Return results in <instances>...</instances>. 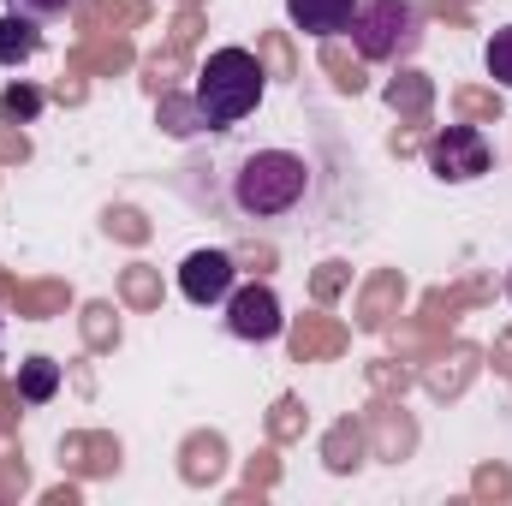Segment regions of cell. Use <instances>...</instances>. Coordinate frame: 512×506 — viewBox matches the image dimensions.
Returning <instances> with one entry per match:
<instances>
[{"label": "cell", "mask_w": 512, "mask_h": 506, "mask_svg": "<svg viewBox=\"0 0 512 506\" xmlns=\"http://www.w3.org/2000/svg\"><path fill=\"white\" fill-rule=\"evenodd\" d=\"M483 66H489V78H495V84H507V90H512V24L489 36V48H483Z\"/></svg>", "instance_id": "obj_10"}, {"label": "cell", "mask_w": 512, "mask_h": 506, "mask_svg": "<svg viewBox=\"0 0 512 506\" xmlns=\"http://www.w3.org/2000/svg\"><path fill=\"white\" fill-rule=\"evenodd\" d=\"M227 197L245 221H286L310 197V161L292 149H251V155H239Z\"/></svg>", "instance_id": "obj_1"}, {"label": "cell", "mask_w": 512, "mask_h": 506, "mask_svg": "<svg viewBox=\"0 0 512 506\" xmlns=\"http://www.w3.org/2000/svg\"><path fill=\"white\" fill-rule=\"evenodd\" d=\"M78 0H6V12H24V18H60L72 12Z\"/></svg>", "instance_id": "obj_12"}, {"label": "cell", "mask_w": 512, "mask_h": 506, "mask_svg": "<svg viewBox=\"0 0 512 506\" xmlns=\"http://www.w3.org/2000/svg\"><path fill=\"white\" fill-rule=\"evenodd\" d=\"M233 286H239V262L227 251H191L179 262V292H185V304H197V310L227 304Z\"/></svg>", "instance_id": "obj_6"}, {"label": "cell", "mask_w": 512, "mask_h": 506, "mask_svg": "<svg viewBox=\"0 0 512 506\" xmlns=\"http://www.w3.org/2000/svg\"><path fill=\"white\" fill-rule=\"evenodd\" d=\"M262 60L251 48H215L203 66H197V84H191V108H197V126L209 131H227L239 120H251L262 108Z\"/></svg>", "instance_id": "obj_2"}, {"label": "cell", "mask_w": 512, "mask_h": 506, "mask_svg": "<svg viewBox=\"0 0 512 506\" xmlns=\"http://www.w3.org/2000/svg\"><path fill=\"white\" fill-rule=\"evenodd\" d=\"M507 298H512V274H507Z\"/></svg>", "instance_id": "obj_13"}, {"label": "cell", "mask_w": 512, "mask_h": 506, "mask_svg": "<svg viewBox=\"0 0 512 506\" xmlns=\"http://www.w3.org/2000/svg\"><path fill=\"white\" fill-rule=\"evenodd\" d=\"M36 114H42V96H36V90H18V84H12V90L0 96V120L24 126V120H36Z\"/></svg>", "instance_id": "obj_11"}, {"label": "cell", "mask_w": 512, "mask_h": 506, "mask_svg": "<svg viewBox=\"0 0 512 506\" xmlns=\"http://www.w3.org/2000/svg\"><path fill=\"white\" fill-rule=\"evenodd\" d=\"M489 161H495V149H489V137H483L477 126H447V131L429 137V173L447 179V185H471V179H483Z\"/></svg>", "instance_id": "obj_4"}, {"label": "cell", "mask_w": 512, "mask_h": 506, "mask_svg": "<svg viewBox=\"0 0 512 506\" xmlns=\"http://www.w3.org/2000/svg\"><path fill=\"white\" fill-rule=\"evenodd\" d=\"M36 54H42V30H36V18L6 12V18H0V66L18 72V66H30Z\"/></svg>", "instance_id": "obj_8"}, {"label": "cell", "mask_w": 512, "mask_h": 506, "mask_svg": "<svg viewBox=\"0 0 512 506\" xmlns=\"http://www.w3.org/2000/svg\"><path fill=\"white\" fill-rule=\"evenodd\" d=\"M352 12H358V0H286L292 30H304V36H346Z\"/></svg>", "instance_id": "obj_7"}, {"label": "cell", "mask_w": 512, "mask_h": 506, "mask_svg": "<svg viewBox=\"0 0 512 506\" xmlns=\"http://www.w3.org/2000/svg\"><path fill=\"white\" fill-rule=\"evenodd\" d=\"M280 328H286V310H280V298H274V286H233L227 292V334L233 340H245V346H268V340H280Z\"/></svg>", "instance_id": "obj_5"}, {"label": "cell", "mask_w": 512, "mask_h": 506, "mask_svg": "<svg viewBox=\"0 0 512 506\" xmlns=\"http://www.w3.org/2000/svg\"><path fill=\"white\" fill-rule=\"evenodd\" d=\"M54 393H60V364H54V358L18 364V399H24V405H48Z\"/></svg>", "instance_id": "obj_9"}, {"label": "cell", "mask_w": 512, "mask_h": 506, "mask_svg": "<svg viewBox=\"0 0 512 506\" xmlns=\"http://www.w3.org/2000/svg\"><path fill=\"white\" fill-rule=\"evenodd\" d=\"M352 48L376 66H393V60H411L417 42H423V12L411 0H358L352 12Z\"/></svg>", "instance_id": "obj_3"}]
</instances>
